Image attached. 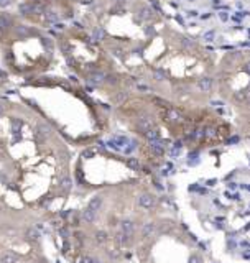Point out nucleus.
I'll use <instances>...</instances> for the list:
<instances>
[{
	"mask_svg": "<svg viewBox=\"0 0 250 263\" xmlns=\"http://www.w3.org/2000/svg\"><path fill=\"white\" fill-rule=\"evenodd\" d=\"M138 128L142 132H148L151 128V119L150 117H143V119L138 120Z\"/></svg>",
	"mask_w": 250,
	"mask_h": 263,
	"instance_id": "1",
	"label": "nucleus"
},
{
	"mask_svg": "<svg viewBox=\"0 0 250 263\" xmlns=\"http://www.w3.org/2000/svg\"><path fill=\"white\" fill-rule=\"evenodd\" d=\"M106 79V74L104 72H94V74H91V78H89V82L91 84H100L102 81Z\"/></svg>",
	"mask_w": 250,
	"mask_h": 263,
	"instance_id": "2",
	"label": "nucleus"
},
{
	"mask_svg": "<svg viewBox=\"0 0 250 263\" xmlns=\"http://www.w3.org/2000/svg\"><path fill=\"white\" fill-rule=\"evenodd\" d=\"M95 214H97V212H94V210H91L89 207H87V209L82 212V219H84V222H87V224L94 222V219H95Z\"/></svg>",
	"mask_w": 250,
	"mask_h": 263,
	"instance_id": "3",
	"label": "nucleus"
},
{
	"mask_svg": "<svg viewBox=\"0 0 250 263\" xmlns=\"http://www.w3.org/2000/svg\"><path fill=\"white\" fill-rule=\"evenodd\" d=\"M100 204H102V197L95 196L94 199H92V201L89 202V206H87V207H89L91 210H94V212H97V210H99V207H100Z\"/></svg>",
	"mask_w": 250,
	"mask_h": 263,
	"instance_id": "4",
	"label": "nucleus"
},
{
	"mask_svg": "<svg viewBox=\"0 0 250 263\" xmlns=\"http://www.w3.org/2000/svg\"><path fill=\"white\" fill-rule=\"evenodd\" d=\"M59 186H61L63 191H69V189H71V179H69V176L63 175L61 176V181H59Z\"/></svg>",
	"mask_w": 250,
	"mask_h": 263,
	"instance_id": "5",
	"label": "nucleus"
},
{
	"mask_svg": "<svg viewBox=\"0 0 250 263\" xmlns=\"http://www.w3.org/2000/svg\"><path fill=\"white\" fill-rule=\"evenodd\" d=\"M140 206H143V207L150 209L151 206H153V197H151V196H148V194L142 196V197H140Z\"/></svg>",
	"mask_w": 250,
	"mask_h": 263,
	"instance_id": "6",
	"label": "nucleus"
},
{
	"mask_svg": "<svg viewBox=\"0 0 250 263\" xmlns=\"http://www.w3.org/2000/svg\"><path fill=\"white\" fill-rule=\"evenodd\" d=\"M211 86H212V79H209V78H204V79L199 81V89L204 92H207L209 89H211Z\"/></svg>",
	"mask_w": 250,
	"mask_h": 263,
	"instance_id": "7",
	"label": "nucleus"
},
{
	"mask_svg": "<svg viewBox=\"0 0 250 263\" xmlns=\"http://www.w3.org/2000/svg\"><path fill=\"white\" fill-rule=\"evenodd\" d=\"M45 20L48 23H56V22H58V13H56V12H46V13H45Z\"/></svg>",
	"mask_w": 250,
	"mask_h": 263,
	"instance_id": "8",
	"label": "nucleus"
},
{
	"mask_svg": "<svg viewBox=\"0 0 250 263\" xmlns=\"http://www.w3.org/2000/svg\"><path fill=\"white\" fill-rule=\"evenodd\" d=\"M15 261H17V257H15L12 252H7L2 257V263H15Z\"/></svg>",
	"mask_w": 250,
	"mask_h": 263,
	"instance_id": "9",
	"label": "nucleus"
},
{
	"mask_svg": "<svg viewBox=\"0 0 250 263\" xmlns=\"http://www.w3.org/2000/svg\"><path fill=\"white\" fill-rule=\"evenodd\" d=\"M145 133H147V138H148V140H151V141L158 140V137H160L156 130H148V132H145Z\"/></svg>",
	"mask_w": 250,
	"mask_h": 263,
	"instance_id": "10",
	"label": "nucleus"
},
{
	"mask_svg": "<svg viewBox=\"0 0 250 263\" xmlns=\"http://www.w3.org/2000/svg\"><path fill=\"white\" fill-rule=\"evenodd\" d=\"M104 36H106V30H104V28H97V30L94 31V38L95 40H102Z\"/></svg>",
	"mask_w": 250,
	"mask_h": 263,
	"instance_id": "11",
	"label": "nucleus"
},
{
	"mask_svg": "<svg viewBox=\"0 0 250 263\" xmlns=\"http://www.w3.org/2000/svg\"><path fill=\"white\" fill-rule=\"evenodd\" d=\"M17 33L22 35V36H26L28 33H30V30H28L25 25H20V26H17Z\"/></svg>",
	"mask_w": 250,
	"mask_h": 263,
	"instance_id": "12",
	"label": "nucleus"
},
{
	"mask_svg": "<svg viewBox=\"0 0 250 263\" xmlns=\"http://www.w3.org/2000/svg\"><path fill=\"white\" fill-rule=\"evenodd\" d=\"M41 43L45 44L48 50H53V43H51V40H50V38H41Z\"/></svg>",
	"mask_w": 250,
	"mask_h": 263,
	"instance_id": "13",
	"label": "nucleus"
},
{
	"mask_svg": "<svg viewBox=\"0 0 250 263\" xmlns=\"http://www.w3.org/2000/svg\"><path fill=\"white\" fill-rule=\"evenodd\" d=\"M7 25H9V20H7V17H0V30H5Z\"/></svg>",
	"mask_w": 250,
	"mask_h": 263,
	"instance_id": "14",
	"label": "nucleus"
},
{
	"mask_svg": "<svg viewBox=\"0 0 250 263\" xmlns=\"http://www.w3.org/2000/svg\"><path fill=\"white\" fill-rule=\"evenodd\" d=\"M125 97H127V94H125V92H122V94H117L114 100H115V102H119V104H120V102H122V100L125 99Z\"/></svg>",
	"mask_w": 250,
	"mask_h": 263,
	"instance_id": "15",
	"label": "nucleus"
},
{
	"mask_svg": "<svg viewBox=\"0 0 250 263\" xmlns=\"http://www.w3.org/2000/svg\"><path fill=\"white\" fill-rule=\"evenodd\" d=\"M40 130H41V133H43V135H50V128H48V127H45V125H40Z\"/></svg>",
	"mask_w": 250,
	"mask_h": 263,
	"instance_id": "16",
	"label": "nucleus"
},
{
	"mask_svg": "<svg viewBox=\"0 0 250 263\" xmlns=\"http://www.w3.org/2000/svg\"><path fill=\"white\" fill-rule=\"evenodd\" d=\"M9 5H12V0H0V7H2V9H5V7H9Z\"/></svg>",
	"mask_w": 250,
	"mask_h": 263,
	"instance_id": "17",
	"label": "nucleus"
},
{
	"mask_svg": "<svg viewBox=\"0 0 250 263\" xmlns=\"http://www.w3.org/2000/svg\"><path fill=\"white\" fill-rule=\"evenodd\" d=\"M155 78L158 79V81H163L165 79V74H163V72H160V71H156L155 72Z\"/></svg>",
	"mask_w": 250,
	"mask_h": 263,
	"instance_id": "18",
	"label": "nucleus"
},
{
	"mask_svg": "<svg viewBox=\"0 0 250 263\" xmlns=\"http://www.w3.org/2000/svg\"><path fill=\"white\" fill-rule=\"evenodd\" d=\"M204 38L207 40V41H211V40L214 38V33H212V31H209V33H206V35H204Z\"/></svg>",
	"mask_w": 250,
	"mask_h": 263,
	"instance_id": "19",
	"label": "nucleus"
},
{
	"mask_svg": "<svg viewBox=\"0 0 250 263\" xmlns=\"http://www.w3.org/2000/svg\"><path fill=\"white\" fill-rule=\"evenodd\" d=\"M61 48H63V51H64V54H68V53H69V44H66V43H63V44H61Z\"/></svg>",
	"mask_w": 250,
	"mask_h": 263,
	"instance_id": "20",
	"label": "nucleus"
},
{
	"mask_svg": "<svg viewBox=\"0 0 250 263\" xmlns=\"http://www.w3.org/2000/svg\"><path fill=\"white\" fill-rule=\"evenodd\" d=\"M28 235H30V238H36V237H38V234H36L35 230H28Z\"/></svg>",
	"mask_w": 250,
	"mask_h": 263,
	"instance_id": "21",
	"label": "nucleus"
},
{
	"mask_svg": "<svg viewBox=\"0 0 250 263\" xmlns=\"http://www.w3.org/2000/svg\"><path fill=\"white\" fill-rule=\"evenodd\" d=\"M219 17H220V20H222V22H225V20L229 18V15H227V13H224V12H220V13H219Z\"/></svg>",
	"mask_w": 250,
	"mask_h": 263,
	"instance_id": "22",
	"label": "nucleus"
},
{
	"mask_svg": "<svg viewBox=\"0 0 250 263\" xmlns=\"http://www.w3.org/2000/svg\"><path fill=\"white\" fill-rule=\"evenodd\" d=\"M94 155V150H87V151H84V156H92Z\"/></svg>",
	"mask_w": 250,
	"mask_h": 263,
	"instance_id": "23",
	"label": "nucleus"
},
{
	"mask_svg": "<svg viewBox=\"0 0 250 263\" xmlns=\"http://www.w3.org/2000/svg\"><path fill=\"white\" fill-rule=\"evenodd\" d=\"M197 15V12L196 10H191V12H188V17H196Z\"/></svg>",
	"mask_w": 250,
	"mask_h": 263,
	"instance_id": "24",
	"label": "nucleus"
},
{
	"mask_svg": "<svg viewBox=\"0 0 250 263\" xmlns=\"http://www.w3.org/2000/svg\"><path fill=\"white\" fill-rule=\"evenodd\" d=\"M54 26L58 28V30H64V25H63V23H54Z\"/></svg>",
	"mask_w": 250,
	"mask_h": 263,
	"instance_id": "25",
	"label": "nucleus"
},
{
	"mask_svg": "<svg viewBox=\"0 0 250 263\" xmlns=\"http://www.w3.org/2000/svg\"><path fill=\"white\" fill-rule=\"evenodd\" d=\"M92 2H94V0H81V3H84V5H89Z\"/></svg>",
	"mask_w": 250,
	"mask_h": 263,
	"instance_id": "26",
	"label": "nucleus"
},
{
	"mask_svg": "<svg viewBox=\"0 0 250 263\" xmlns=\"http://www.w3.org/2000/svg\"><path fill=\"white\" fill-rule=\"evenodd\" d=\"M3 110H5V109H3V105H2V104H0V115H2V114H3Z\"/></svg>",
	"mask_w": 250,
	"mask_h": 263,
	"instance_id": "27",
	"label": "nucleus"
},
{
	"mask_svg": "<svg viewBox=\"0 0 250 263\" xmlns=\"http://www.w3.org/2000/svg\"><path fill=\"white\" fill-rule=\"evenodd\" d=\"M188 2H194V0H188Z\"/></svg>",
	"mask_w": 250,
	"mask_h": 263,
	"instance_id": "28",
	"label": "nucleus"
}]
</instances>
